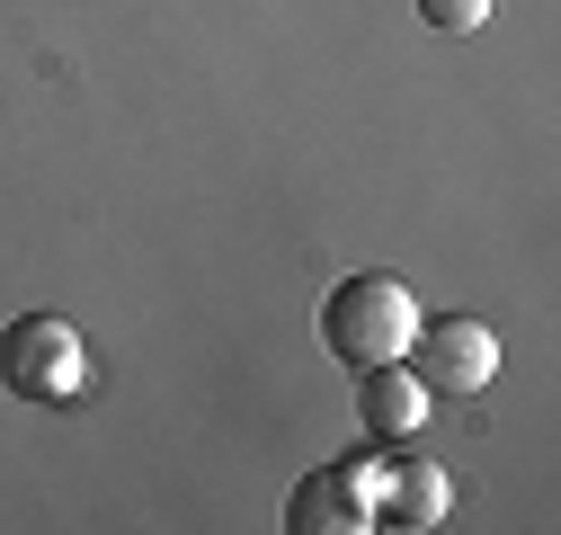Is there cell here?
<instances>
[{
  "instance_id": "1",
  "label": "cell",
  "mask_w": 561,
  "mask_h": 535,
  "mask_svg": "<svg viewBox=\"0 0 561 535\" xmlns=\"http://www.w3.org/2000/svg\"><path fill=\"white\" fill-rule=\"evenodd\" d=\"M419 295L392 277V268H357V277H339L330 286V304H321V349L357 375V366H392V357H410V340H419Z\"/></svg>"
},
{
  "instance_id": "2",
  "label": "cell",
  "mask_w": 561,
  "mask_h": 535,
  "mask_svg": "<svg viewBox=\"0 0 561 535\" xmlns=\"http://www.w3.org/2000/svg\"><path fill=\"white\" fill-rule=\"evenodd\" d=\"M90 340L62 312H19L10 330H0V384H10L19 401H45V411H62V401L90 392Z\"/></svg>"
},
{
  "instance_id": "3",
  "label": "cell",
  "mask_w": 561,
  "mask_h": 535,
  "mask_svg": "<svg viewBox=\"0 0 561 535\" xmlns=\"http://www.w3.org/2000/svg\"><path fill=\"white\" fill-rule=\"evenodd\" d=\"M375 482H383V455L312 464V474L286 491V526L295 535H357V526H375Z\"/></svg>"
},
{
  "instance_id": "4",
  "label": "cell",
  "mask_w": 561,
  "mask_h": 535,
  "mask_svg": "<svg viewBox=\"0 0 561 535\" xmlns=\"http://www.w3.org/2000/svg\"><path fill=\"white\" fill-rule=\"evenodd\" d=\"M410 375L428 384V392H481L490 375H500V330L472 321V312H437V321H419V340H410Z\"/></svg>"
},
{
  "instance_id": "5",
  "label": "cell",
  "mask_w": 561,
  "mask_h": 535,
  "mask_svg": "<svg viewBox=\"0 0 561 535\" xmlns=\"http://www.w3.org/2000/svg\"><path fill=\"white\" fill-rule=\"evenodd\" d=\"M428 401H437V392L410 375V357H392V366H357V420H366V446H401V437H419Z\"/></svg>"
},
{
  "instance_id": "6",
  "label": "cell",
  "mask_w": 561,
  "mask_h": 535,
  "mask_svg": "<svg viewBox=\"0 0 561 535\" xmlns=\"http://www.w3.org/2000/svg\"><path fill=\"white\" fill-rule=\"evenodd\" d=\"M455 509V474L437 455H392L375 482V526H437Z\"/></svg>"
},
{
  "instance_id": "7",
  "label": "cell",
  "mask_w": 561,
  "mask_h": 535,
  "mask_svg": "<svg viewBox=\"0 0 561 535\" xmlns=\"http://www.w3.org/2000/svg\"><path fill=\"white\" fill-rule=\"evenodd\" d=\"M419 19L446 27V36H472V27L490 19V0H419Z\"/></svg>"
}]
</instances>
